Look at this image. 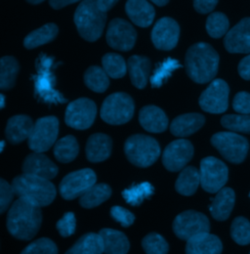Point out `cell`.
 Masks as SVG:
<instances>
[{"mask_svg":"<svg viewBox=\"0 0 250 254\" xmlns=\"http://www.w3.org/2000/svg\"><path fill=\"white\" fill-rule=\"evenodd\" d=\"M113 141L110 136L103 133L91 135L86 143V158L91 162H102L112 154Z\"/></svg>","mask_w":250,"mask_h":254,"instance_id":"obj_23","label":"cell"},{"mask_svg":"<svg viewBox=\"0 0 250 254\" xmlns=\"http://www.w3.org/2000/svg\"><path fill=\"white\" fill-rule=\"evenodd\" d=\"M151 36L156 49L169 51L174 49L178 43L180 27L174 19L164 17L156 22Z\"/></svg>","mask_w":250,"mask_h":254,"instance_id":"obj_17","label":"cell"},{"mask_svg":"<svg viewBox=\"0 0 250 254\" xmlns=\"http://www.w3.org/2000/svg\"><path fill=\"white\" fill-rule=\"evenodd\" d=\"M97 116V107L92 100L79 98L68 104L64 122L67 127L77 130H85L92 127Z\"/></svg>","mask_w":250,"mask_h":254,"instance_id":"obj_12","label":"cell"},{"mask_svg":"<svg viewBox=\"0 0 250 254\" xmlns=\"http://www.w3.org/2000/svg\"><path fill=\"white\" fill-rule=\"evenodd\" d=\"M111 215L117 222L120 223L123 227L125 228L130 227L135 221V216L132 212L118 205L112 207Z\"/></svg>","mask_w":250,"mask_h":254,"instance_id":"obj_45","label":"cell"},{"mask_svg":"<svg viewBox=\"0 0 250 254\" xmlns=\"http://www.w3.org/2000/svg\"><path fill=\"white\" fill-rule=\"evenodd\" d=\"M108 44L118 51H130L137 39V32L133 26L124 19L117 18L111 21L107 31Z\"/></svg>","mask_w":250,"mask_h":254,"instance_id":"obj_15","label":"cell"},{"mask_svg":"<svg viewBox=\"0 0 250 254\" xmlns=\"http://www.w3.org/2000/svg\"><path fill=\"white\" fill-rule=\"evenodd\" d=\"M34 124L29 116L17 115L10 118L5 129L6 139L13 145L29 139L32 133Z\"/></svg>","mask_w":250,"mask_h":254,"instance_id":"obj_20","label":"cell"},{"mask_svg":"<svg viewBox=\"0 0 250 254\" xmlns=\"http://www.w3.org/2000/svg\"><path fill=\"white\" fill-rule=\"evenodd\" d=\"M205 124V118L197 113L181 115L175 118L170 126V132L176 137H188L198 131Z\"/></svg>","mask_w":250,"mask_h":254,"instance_id":"obj_25","label":"cell"},{"mask_svg":"<svg viewBox=\"0 0 250 254\" xmlns=\"http://www.w3.org/2000/svg\"><path fill=\"white\" fill-rule=\"evenodd\" d=\"M59 134V120L56 117H44L36 121L29 138V148L33 153L42 154L55 144Z\"/></svg>","mask_w":250,"mask_h":254,"instance_id":"obj_9","label":"cell"},{"mask_svg":"<svg viewBox=\"0 0 250 254\" xmlns=\"http://www.w3.org/2000/svg\"></svg>","mask_w":250,"mask_h":254,"instance_id":"obj_54","label":"cell"},{"mask_svg":"<svg viewBox=\"0 0 250 254\" xmlns=\"http://www.w3.org/2000/svg\"><path fill=\"white\" fill-rule=\"evenodd\" d=\"M139 123L141 127L149 132L161 133L168 127V118L160 108L150 105L141 109Z\"/></svg>","mask_w":250,"mask_h":254,"instance_id":"obj_22","label":"cell"},{"mask_svg":"<svg viewBox=\"0 0 250 254\" xmlns=\"http://www.w3.org/2000/svg\"><path fill=\"white\" fill-rule=\"evenodd\" d=\"M102 238L105 254H126L130 244L123 232L114 229H102L99 233Z\"/></svg>","mask_w":250,"mask_h":254,"instance_id":"obj_28","label":"cell"},{"mask_svg":"<svg viewBox=\"0 0 250 254\" xmlns=\"http://www.w3.org/2000/svg\"><path fill=\"white\" fill-rule=\"evenodd\" d=\"M0 89L10 90L14 87L20 70L18 61L11 56H5L0 61Z\"/></svg>","mask_w":250,"mask_h":254,"instance_id":"obj_32","label":"cell"},{"mask_svg":"<svg viewBox=\"0 0 250 254\" xmlns=\"http://www.w3.org/2000/svg\"><path fill=\"white\" fill-rule=\"evenodd\" d=\"M182 67V64L176 59L167 58L162 63L158 64L154 74L150 78V83L153 88H159L170 77L172 72L177 68Z\"/></svg>","mask_w":250,"mask_h":254,"instance_id":"obj_36","label":"cell"},{"mask_svg":"<svg viewBox=\"0 0 250 254\" xmlns=\"http://www.w3.org/2000/svg\"><path fill=\"white\" fill-rule=\"evenodd\" d=\"M112 195V189L109 185L101 183L95 184L80 196L79 203L84 208H93L105 202Z\"/></svg>","mask_w":250,"mask_h":254,"instance_id":"obj_34","label":"cell"},{"mask_svg":"<svg viewBox=\"0 0 250 254\" xmlns=\"http://www.w3.org/2000/svg\"><path fill=\"white\" fill-rule=\"evenodd\" d=\"M210 223L208 218L197 211L187 210L180 213L173 222L175 235L184 241L204 233H209Z\"/></svg>","mask_w":250,"mask_h":254,"instance_id":"obj_13","label":"cell"},{"mask_svg":"<svg viewBox=\"0 0 250 254\" xmlns=\"http://www.w3.org/2000/svg\"><path fill=\"white\" fill-rule=\"evenodd\" d=\"M84 83L94 92L103 93L110 86V78L104 68L92 65L84 73Z\"/></svg>","mask_w":250,"mask_h":254,"instance_id":"obj_35","label":"cell"},{"mask_svg":"<svg viewBox=\"0 0 250 254\" xmlns=\"http://www.w3.org/2000/svg\"><path fill=\"white\" fill-rule=\"evenodd\" d=\"M125 11L129 19L138 27L148 28L155 19L154 6L145 0H129L126 2Z\"/></svg>","mask_w":250,"mask_h":254,"instance_id":"obj_21","label":"cell"},{"mask_svg":"<svg viewBox=\"0 0 250 254\" xmlns=\"http://www.w3.org/2000/svg\"><path fill=\"white\" fill-rule=\"evenodd\" d=\"M217 3L216 0H196L193 2V7L199 14H207L215 9Z\"/></svg>","mask_w":250,"mask_h":254,"instance_id":"obj_48","label":"cell"},{"mask_svg":"<svg viewBox=\"0 0 250 254\" xmlns=\"http://www.w3.org/2000/svg\"><path fill=\"white\" fill-rule=\"evenodd\" d=\"M56 227L60 235L63 238L69 237L74 234L76 228V220L74 214L72 212H66L57 222Z\"/></svg>","mask_w":250,"mask_h":254,"instance_id":"obj_44","label":"cell"},{"mask_svg":"<svg viewBox=\"0 0 250 254\" xmlns=\"http://www.w3.org/2000/svg\"><path fill=\"white\" fill-rule=\"evenodd\" d=\"M125 153L132 164L146 168L153 165L159 158L160 147L155 138L143 134H135L126 140Z\"/></svg>","mask_w":250,"mask_h":254,"instance_id":"obj_6","label":"cell"},{"mask_svg":"<svg viewBox=\"0 0 250 254\" xmlns=\"http://www.w3.org/2000/svg\"><path fill=\"white\" fill-rule=\"evenodd\" d=\"M42 2H43L42 0H37V1L31 0V1H28V3H30V4H40V3H42Z\"/></svg>","mask_w":250,"mask_h":254,"instance_id":"obj_53","label":"cell"},{"mask_svg":"<svg viewBox=\"0 0 250 254\" xmlns=\"http://www.w3.org/2000/svg\"><path fill=\"white\" fill-rule=\"evenodd\" d=\"M135 105L131 96L117 92L106 98L101 108V119L111 126H122L131 121Z\"/></svg>","mask_w":250,"mask_h":254,"instance_id":"obj_7","label":"cell"},{"mask_svg":"<svg viewBox=\"0 0 250 254\" xmlns=\"http://www.w3.org/2000/svg\"><path fill=\"white\" fill-rule=\"evenodd\" d=\"M230 88L223 79H214L198 99L200 108L209 114H223L229 106Z\"/></svg>","mask_w":250,"mask_h":254,"instance_id":"obj_14","label":"cell"},{"mask_svg":"<svg viewBox=\"0 0 250 254\" xmlns=\"http://www.w3.org/2000/svg\"><path fill=\"white\" fill-rule=\"evenodd\" d=\"M12 187L19 198H26L39 207L51 204L57 193L49 180L25 173L13 179Z\"/></svg>","mask_w":250,"mask_h":254,"instance_id":"obj_4","label":"cell"},{"mask_svg":"<svg viewBox=\"0 0 250 254\" xmlns=\"http://www.w3.org/2000/svg\"><path fill=\"white\" fill-rule=\"evenodd\" d=\"M233 108L241 115H250V93L239 92L233 100Z\"/></svg>","mask_w":250,"mask_h":254,"instance_id":"obj_47","label":"cell"},{"mask_svg":"<svg viewBox=\"0 0 250 254\" xmlns=\"http://www.w3.org/2000/svg\"><path fill=\"white\" fill-rule=\"evenodd\" d=\"M219 61L218 53L210 44L195 43L188 49L185 56L186 72L198 84L210 82L218 72Z\"/></svg>","mask_w":250,"mask_h":254,"instance_id":"obj_3","label":"cell"},{"mask_svg":"<svg viewBox=\"0 0 250 254\" xmlns=\"http://www.w3.org/2000/svg\"><path fill=\"white\" fill-rule=\"evenodd\" d=\"M15 191L12 185H9L4 179H0V213H4L11 203Z\"/></svg>","mask_w":250,"mask_h":254,"instance_id":"obj_46","label":"cell"},{"mask_svg":"<svg viewBox=\"0 0 250 254\" xmlns=\"http://www.w3.org/2000/svg\"><path fill=\"white\" fill-rule=\"evenodd\" d=\"M151 65V60L144 56L134 55L128 59L127 68L131 82L136 88L143 89L147 86Z\"/></svg>","mask_w":250,"mask_h":254,"instance_id":"obj_26","label":"cell"},{"mask_svg":"<svg viewBox=\"0 0 250 254\" xmlns=\"http://www.w3.org/2000/svg\"><path fill=\"white\" fill-rule=\"evenodd\" d=\"M236 200L235 191L231 188H223L212 199L209 207L212 217L218 221H225L231 215Z\"/></svg>","mask_w":250,"mask_h":254,"instance_id":"obj_27","label":"cell"},{"mask_svg":"<svg viewBox=\"0 0 250 254\" xmlns=\"http://www.w3.org/2000/svg\"><path fill=\"white\" fill-rule=\"evenodd\" d=\"M22 169L25 174L41 177L47 180L55 178L59 172L58 166L51 159L39 153L29 155L24 160Z\"/></svg>","mask_w":250,"mask_h":254,"instance_id":"obj_19","label":"cell"},{"mask_svg":"<svg viewBox=\"0 0 250 254\" xmlns=\"http://www.w3.org/2000/svg\"></svg>","mask_w":250,"mask_h":254,"instance_id":"obj_55","label":"cell"},{"mask_svg":"<svg viewBox=\"0 0 250 254\" xmlns=\"http://www.w3.org/2000/svg\"><path fill=\"white\" fill-rule=\"evenodd\" d=\"M238 70L242 78L245 80H250V54L240 62Z\"/></svg>","mask_w":250,"mask_h":254,"instance_id":"obj_49","label":"cell"},{"mask_svg":"<svg viewBox=\"0 0 250 254\" xmlns=\"http://www.w3.org/2000/svg\"><path fill=\"white\" fill-rule=\"evenodd\" d=\"M58 32L59 29L57 25L53 23L46 24L41 28L36 29L29 33L24 40V46L27 49H34L36 47L42 46L46 43L53 41L57 37Z\"/></svg>","mask_w":250,"mask_h":254,"instance_id":"obj_29","label":"cell"},{"mask_svg":"<svg viewBox=\"0 0 250 254\" xmlns=\"http://www.w3.org/2000/svg\"><path fill=\"white\" fill-rule=\"evenodd\" d=\"M96 173L90 168H83L68 173L62 178L59 190L62 198L72 200L82 196L96 184Z\"/></svg>","mask_w":250,"mask_h":254,"instance_id":"obj_11","label":"cell"},{"mask_svg":"<svg viewBox=\"0 0 250 254\" xmlns=\"http://www.w3.org/2000/svg\"><path fill=\"white\" fill-rule=\"evenodd\" d=\"M223 245L217 236L204 233L187 242L186 254H221Z\"/></svg>","mask_w":250,"mask_h":254,"instance_id":"obj_24","label":"cell"},{"mask_svg":"<svg viewBox=\"0 0 250 254\" xmlns=\"http://www.w3.org/2000/svg\"><path fill=\"white\" fill-rule=\"evenodd\" d=\"M154 191L155 188L151 183L144 182L124 190L123 196L128 204L132 206H137L140 205L144 201V199L152 196L154 194Z\"/></svg>","mask_w":250,"mask_h":254,"instance_id":"obj_38","label":"cell"},{"mask_svg":"<svg viewBox=\"0 0 250 254\" xmlns=\"http://www.w3.org/2000/svg\"><path fill=\"white\" fill-rule=\"evenodd\" d=\"M42 212L38 205L26 198H18L7 216V229L18 240L30 241L39 231Z\"/></svg>","mask_w":250,"mask_h":254,"instance_id":"obj_2","label":"cell"},{"mask_svg":"<svg viewBox=\"0 0 250 254\" xmlns=\"http://www.w3.org/2000/svg\"><path fill=\"white\" fill-rule=\"evenodd\" d=\"M211 144L224 159L235 164L244 162L250 150L248 139L235 132L214 134L211 137Z\"/></svg>","mask_w":250,"mask_h":254,"instance_id":"obj_8","label":"cell"},{"mask_svg":"<svg viewBox=\"0 0 250 254\" xmlns=\"http://www.w3.org/2000/svg\"><path fill=\"white\" fill-rule=\"evenodd\" d=\"M205 27L206 32L211 37L220 38L229 32L230 22L225 14L214 12L208 16Z\"/></svg>","mask_w":250,"mask_h":254,"instance_id":"obj_39","label":"cell"},{"mask_svg":"<svg viewBox=\"0 0 250 254\" xmlns=\"http://www.w3.org/2000/svg\"><path fill=\"white\" fill-rule=\"evenodd\" d=\"M142 247L147 254H167L169 251L167 242L156 233L147 235L142 241Z\"/></svg>","mask_w":250,"mask_h":254,"instance_id":"obj_42","label":"cell"},{"mask_svg":"<svg viewBox=\"0 0 250 254\" xmlns=\"http://www.w3.org/2000/svg\"><path fill=\"white\" fill-rule=\"evenodd\" d=\"M104 70L112 78H122L126 74L127 64L123 56L117 53H108L102 59Z\"/></svg>","mask_w":250,"mask_h":254,"instance_id":"obj_37","label":"cell"},{"mask_svg":"<svg viewBox=\"0 0 250 254\" xmlns=\"http://www.w3.org/2000/svg\"><path fill=\"white\" fill-rule=\"evenodd\" d=\"M168 2H169V1H167V0H162V1H160V0H154V1H153L154 4H156V5L159 6V7H162V6L167 5Z\"/></svg>","mask_w":250,"mask_h":254,"instance_id":"obj_51","label":"cell"},{"mask_svg":"<svg viewBox=\"0 0 250 254\" xmlns=\"http://www.w3.org/2000/svg\"><path fill=\"white\" fill-rule=\"evenodd\" d=\"M117 3L118 1L116 0H87L80 2L73 16L74 24L80 36L89 42L98 40L106 26L107 12Z\"/></svg>","mask_w":250,"mask_h":254,"instance_id":"obj_1","label":"cell"},{"mask_svg":"<svg viewBox=\"0 0 250 254\" xmlns=\"http://www.w3.org/2000/svg\"><path fill=\"white\" fill-rule=\"evenodd\" d=\"M76 2H77L76 0H52V1H49V4L53 9L59 10V9H62L67 5L74 4Z\"/></svg>","mask_w":250,"mask_h":254,"instance_id":"obj_50","label":"cell"},{"mask_svg":"<svg viewBox=\"0 0 250 254\" xmlns=\"http://www.w3.org/2000/svg\"><path fill=\"white\" fill-rule=\"evenodd\" d=\"M0 98H1V109H3L5 106V97L3 94H1Z\"/></svg>","mask_w":250,"mask_h":254,"instance_id":"obj_52","label":"cell"},{"mask_svg":"<svg viewBox=\"0 0 250 254\" xmlns=\"http://www.w3.org/2000/svg\"><path fill=\"white\" fill-rule=\"evenodd\" d=\"M221 125L231 131L250 134V115H227L221 119Z\"/></svg>","mask_w":250,"mask_h":254,"instance_id":"obj_41","label":"cell"},{"mask_svg":"<svg viewBox=\"0 0 250 254\" xmlns=\"http://www.w3.org/2000/svg\"><path fill=\"white\" fill-rule=\"evenodd\" d=\"M79 152V146L74 136L67 135L60 139L54 147V156L62 163H68L76 159Z\"/></svg>","mask_w":250,"mask_h":254,"instance_id":"obj_33","label":"cell"},{"mask_svg":"<svg viewBox=\"0 0 250 254\" xmlns=\"http://www.w3.org/2000/svg\"><path fill=\"white\" fill-rule=\"evenodd\" d=\"M54 58L40 54L36 60V74L31 78L34 82V95L38 101L46 104H64L67 100L55 88L56 77L53 73Z\"/></svg>","mask_w":250,"mask_h":254,"instance_id":"obj_5","label":"cell"},{"mask_svg":"<svg viewBox=\"0 0 250 254\" xmlns=\"http://www.w3.org/2000/svg\"><path fill=\"white\" fill-rule=\"evenodd\" d=\"M199 173L202 189L210 193L222 190L229 177L227 165L214 157H207L200 161Z\"/></svg>","mask_w":250,"mask_h":254,"instance_id":"obj_10","label":"cell"},{"mask_svg":"<svg viewBox=\"0 0 250 254\" xmlns=\"http://www.w3.org/2000/svg\"><path fill=\"white\" fill-rule=\"evenodd\" d=\"M193 156L192 144L185 140L178 139L171 142L162 154V163L171 172H178L186 168V165Z\"/></svg>","mask_w":250,"mask_h":254,"instance_id":"obj_16","label":"cell"},{"mask_svg":"<svg viewBox=\"0 0 250 254\" xmlns=\"http://www.w3.org/2000/svg\"><path fill=\"white\" fill-rule=\"evenodd\" d=\"M104 246L99 234L88 233L82 236L65 254H102Z\"/></svg>","mask_w":250,"mask_h":254,"instance_id":"obj_31","label":"cell"},{"mask_svg":"<svg viewBox=\"0 0 250 254\" xmlns=\"http://www.w3.org/2000/svg\"><path fill=\"white\" fill-rule=\"evenodd\" d=\"M200 184V173L193 166H188L184 168L175 183V189L182 194L189 196L192 195Z\"/></svg>","mask_w":250,"mask_h":254,"instance_id":"obj_30","label":"cell"},{"mask_svg":"<svg viewBox=\"0 0 250 254\" xmlns=\"http://www.w3.org/2000/svg\"><path fill=\"white\" fill-rule=\"evenodd\" d=\"M231 236L240 246L250 244V222L245 217H237L231 226Z\"/></svg>","mask_w":250,"mask_h":254,"instance_id":"obj_40","label":"cell"},{"mask_svg":"<svg viewBox=\"0 0 250 254\" xmlns=\"http://www.w3.org/2000/svg\"><path fill=\"white\" fill-rule=\"evenodd\" d=\"M21 254H58V249L53 241L42 238L31 243Z\"/></svg>","mask_w":250,"mask_h":254,"instance_id":"obj_43","label":"cell"},{"mask_svg":"<svg viewBox=\"0 0 250 254\" xmlns=\"http://www.w3.org/2000/svg\"><path fill=\"white\" fill-rule=\"evenodd\" d=\"M226 50L232 54H250V17L243 19L224 38Z\"/></svg>","mask_w":250,"mask_h":254,"instance_id":"obj_18","label":"cell"}]
</instances>
